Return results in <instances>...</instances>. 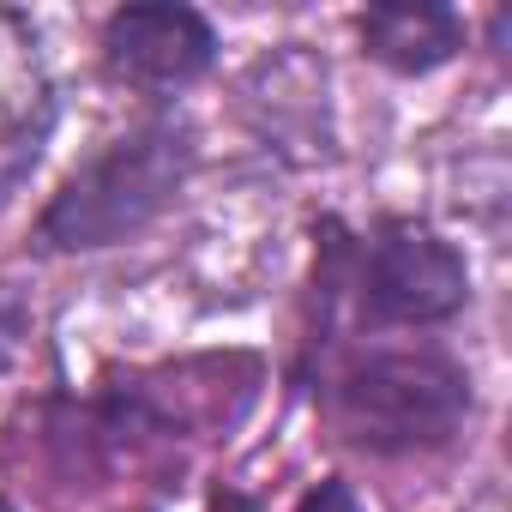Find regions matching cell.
Wrapping results in <instances>:
<instances>
[{"label":"cell","instance_id":"obj_1","mask_svg":"<svg viewBox=\"0 0 512 512\" xmlns=\"http://www.w3.org/2000/svg\"><path fill=\"white\" fill-rule=\"evenodd\" d=\"M193 163V133L181 121H145L121 139H109L85 169H73L61 181V193L49 199L37 241L61 247V253H91V247H115L133 229H145L187 181Z\"/></svg>","mask_w":512,"mask_h":512},{"label":"cell","instance_id":"obj_2","mask_svg":"<svg viewBox=\"0 0 512 512\" xmlns=\"http://www.w3.org/2000/svg\"><path fill=\"white\" fill-rule=\"evenodd\" d=\"M332 416L368 452H428L470 416V374L440 350H368L338 368Z\"/></svg>","mask_w":512,"mask_h":512},{"label":"cell","instance_id":"obj_3","mask_svg":"<svg viewBox=\"0 0 512 512\" xmlns=\"http://www.w3.org/2000/svg\"><path fill=\"white\" fill-rule=\"evenodd\" d=\"M362 314L380 326H440L470 302V272L458 247L428 223H380L362 253Z\"/></svg>","mask_w":512,"mask_h":512},{"label":"cell","instance_id":"obj_4","mask_svg":"<svg viewBox=\"0 0 512 512\" xmlns=\"http://www.w3.org/2000/svg\"><path fill=\"white\" fill-rule=\"evenodd\" d=\"M217 55L211 25L193 7H121L103 25V61L115 79L145 85V91H175L193 85Z\"/></svg>","mask_w":512,"mask_h":512},{"label":"cell","instance_id":"obj_5","mask_svg":"<svg viewBox=\"0 0 512 512\" xmlns=\"http://www.w3.org/2000/svg\"><path fill=\"white\" fill-rule=\"evenodd\" d=\"M49 121H55V103H49L37 43L13 13H0V199H7L25 181V169L37 163V151L49 139Z\"/></svg>","mask_w":512,"mask_h":512},{"label":"cell","instance_id":"obj_6","mask_svg":"<svg viewBox=\"0 0 512 512\" xmlns=\"http://www.w3.org/2000/svg\"><path fill=\"white\" fill-rule=\"evenodd\" d=\"M362 43L392 73H434L440 61H452L464 49V25L446 7H410V0H392V7H368L362 13Z\"/></svg>","mask_w":512,"mask_h":512},{"label":"cell","instance_id":"obj_7","mask_svg":"<svg viewBox=\"0 0 512 512\" xmlns=\"http://www.w3.org/2000/svg\"><path fill=\"white\" fill-rule=\"evenodd\" d=\"M296 512H362V500H356V488H350V482H338V476H332V482L308 488Z\"/></svg>","mask_w":512,"mask_h":512},{"label":"cell","instance_id":"obj_8","mask_svg":"<svg viewBox=\"0 0 512 512\" xmlns=\"http://www.w3.org/2000/svg\"><path fill=\"white\" fill-rule=\"evenodd\" d=\"M0 512H13V506H0Z\"/></svg>","mask_w":512,"mask_h":512}]
</instances>
